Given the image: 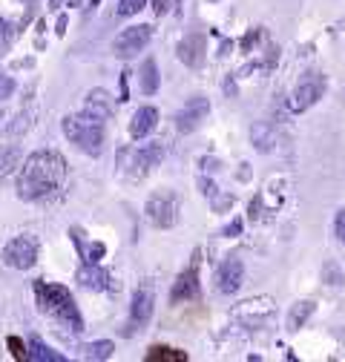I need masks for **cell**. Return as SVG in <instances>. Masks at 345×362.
<instances>
[{"instance_id": "obj_1", "label": "cell", "mask_w": 345, "mask_h": 362, "mask_svg": "<svg viewBox=\"0 0 345 362\" xmlns=\"http://www.w3.org/2000/svg\"><path fill=\"white\" fill-rule=\"evenodd\" d=\"M66 178V161L58 150H37L26 158L18 175V196L23 202H37L52 196Z\"/></svg>"}, {"instance_id": "obj_2", "label": "cell", "mask_w": 345, "mask_h": 362, "mask_svg": "<svg viewBox=\"0 0 345 362\" xmlns=\"http://www.w3.org/2000/svg\"><path fill=\"white\" fill-rule=\"evenodd\" d=\"M32 291H35V299H37L40 310L47 313V316H52V320H58L64 328H69L75 334L83 331V316H81V310H78L75 296L69 293V288L49 285V282H35Z\"/></svg>"}, {"instance_id": "obj_3", "label": "cell", "mask_w": 345, "mask_h": 362, "mask_svg": "<svg viewBox=\"0 0 345 362\" xmlns=\"http://www.w3.org/2000/svg\"><path fill=\"white\" fill-rule=\"evenodd\" d=\"M64 135L66 139L81 150V153H86V156H101V150H104V124L101 121H95V118H90L86 112H81V115H66L64 118Z\"/></svg>"}, {"instance_id": "obj_4", "label": "cell", "mask_w": 345, "mask_h": 362, "mask_svg": "<svg viewBox=\"0 0 345 362\" xmlns=\"http://www.w3.org/2000/svg\"><path fill=\"white\" fill-rule=\"evenodd\" d=\"M179 207H182V202H179L176 193L172 190H158V193H153L147 199L144 216H147V221L153 224V228L167 230V228H172V224L179 221Z\"/></svg>"}, {"instance_id": "obj_5", "label": "cell", "mask_w": 345, "mask_h": 362, "mask_svg": "<svg viewBox=\"0 0 345 362\" xmlns=\"http://www.w3.org/2000/svg\"><path fill=\"white\" fill-rule=\"evenodd\" d=\"M325 86H328V81H325L322 72H305V75L299 78V83L293 86V93L288 95V110L291 112L311 110L325 95Z\"/></svg>"}, {"instance_id": "obj_6", "label": "cell", "mask_w": 345, "mask_h": 362, "mask_svg": "<svg viewBox=\"0 0 345 362\" xmlns=\"http://www.w3.org/2000/svg\"><path fill=\"white\" fill-rule=\"evenodd\" d=\"M153 308H156V293H153V285L141 282L133 293V302H129V322L124 331V337H136L144 325H150L153 320Z\"/></svg>"}, {"instance_id": "obj_7", "label": "cell", "mask_w": 345, "mask_h": 362, "mask_svg": "<svg viewBox=\"0 0 345 362\" xmlns=\"http://www.w3.org/2000/svg\"><path fill=\"white\" fill-rule=\"evenodd\" d=\"M274 313H276V305L271 296H253L233 308V320L242 322L245 328H262Z\"/></svg>"}, {"instance_id": "obj_8", "label": "cell", "mask_w": 345, "mask_h": 362, "mask_svg": "<svg viewBox=\"0 0 345 362\" xmlns=\"http://www.w3.org/2000/svg\"><path fill=\"white\" fill-rule=\"evenodd\" d=\"M153 37V29L147 23H139V26H129L124 29L115 40H112V55L121 58V61H129V58H136L139 52H144V47L150 43Z\"/></svg>"}, {"instance_id": "obj_9", "label": "cell", "mask_w": 345, "mask_h": 362, "mask_svg": "<svg viewBox=\"0 0 345 362\" xmlns=\"http://www.w3.org/2000/svg\"><path fill=\"white\" fill-rule=\"evenodd\" d=\"M37 262V245L29 236H15L4 245V264L15 270H29Z\"/></svg>"}, {"instance_id": "obj_10", "label": "cell", "mask_w": 345, "mask_h": 362, "mask_svg": "<svg viewBox=\"0 0 345 362\" xmlns=\"http://www.w3.org/2000/svg\"><path fill=\"white\" fill-rule=\"evenodd\" d=\"M242 279H245V264L239 256H228L219 270H216V291L225 293V296H233L239 288H242Z\"/></svg>"}, {"instance_id": "obj_11", "label": "cell", "mask_w": 345, "mask_h": 362, "mask_svg": "<svg viewBox=\"0 0 345 362\" xmlns=\"http://www.w3.org/2000/svg\"><path fill=\"white\" fill-rule=\"evenodd\" d=\"M204 52H207V37L201 32H190L179 40L176 55L187 69H201L204 66Z\"/></svg>"}, {"instance_id": "obj_12", "label": "cell", "mask_w": 345, "mask_h": 362, "mask_svg": "<svg viewBox=\"0 0 345 362\" xmlns=\"http://www.w3.org/2000/svg\"><path fill=\"white\" fill-rule=\"evenodd\" d=\"M207 112H210V101H207L204 95L187 98V104L176 112V129H179V132H193V129L207 118Z\"/></svg>"}, {"instance_id": "obj_13", "label": "cell", "mask_w": 345, "mask_h": 362, "mask_svg": "<svg viewBox=\"0 0 345 362\" xmlns=\"http://www.w3.org/2000/svg\"><path fill=\"white\" fill-rule=\"evenodd\" d=\"M196 293H199V253L193 256V264L187 270H182L179 279L172 282L170 302H185V299H193Z\"/></svg>"}, {"instance_id": "obj_14", "label": "cell", "mask_w": 345, "mask_h": 362, "mask_svg": "<svg viewBox=\"0 0 345 362\" xmlns=\"http://www.w3.org/2000/svg\"><path fill=\"white\" fill-rule=\"evenodd\" d=\"M83 112L90 115V118H95V121H110L112 118V112H115V104H112V95L107 93V89H90V95H86V101H83Z\"/></svg>"}, {"instance_id": "obj_15", "label": "cell", "mask_w": 345, "mask_h": 362, "mask_svg": "<svg viewBox=\"0 0 345 362\" xmlns=\"http://www.w3.org/2000/svg\"><path fill=\"white\" fill-rule=\"evenodd\" d=\"M161 158H164V144L150 141V144L139 147L136 156H133V175H139V178L147 175L150 170H156L161 164Z\"/></svg>"}, {"instance_id": "obj_16", "label": "cell", "mask_w": 345, "mask_h": 362, "mask_svg": "<svg viewBox=\"0 0 345 362\" xmlns=\"http://www.w3.org/2000/svg\"><path fill=\"white\" fill-rule=\"evenodd\" d=\"M250 144L256 147V153H262V156L274 153V150H276V144H279L276 129H274L268 121H256V124L250 127Z\"/></svg>"}, {"instance_id": "obj_17", "label": "cell", "mask_w": 345, "mask_h": 362, "mask_svg": "<svg viewBox=\"0 0 345 362\" xmlns=\"http://www.w3.org/2000/svg\"><path fill=\"white\" fill-rule=\"evenodd\" d=\"M156 127H158V110L147 104L133 115V121H129V135H133V139H147Z\"/></svg>"}, {"instance_id": "obj_18", "label": "cell", "mask_w": 345, "mask_h": 362, "mask_svg": "<svg viewBox=\"0 0 345 362\" xmlns=\"http://www.w3.org/2000/svg\"><path fill=\"white\" fill-rule=\"evenodd\" d=\"M78 282H81L83 288H90V291H107V288H110L107 270L98 267V264H90V262H86V264L78 270Z\"/></svg>"}, {"instance_id": "obj_19", "label": "cell", "mask_w": 345, "mask_h": 362, "mask_svg": "<svg viewBox=\"0 0 345 362\" xmlns=\"http://www.w3.org/2000/svg\"><path fill=\"white\" fill-rule=\"evenodd\" d=\"M314 310H317L314 299H299L296 305H291V310H288V331H299L302 325L311 320Z\"/></svg>"}, {"instance_id": "obj_20", "label": "cell", "mask_w": 345, "mask_h": 362, "mask_svg": "<svg viewBox=\"0 0 345 362\" xmlns=\"http://www.w3.org/2000/svg\"><path fill=\"white\" fill-rule=\"evenodd\" d=\"M139 83H141V93L144 95H156L158 93V64H156V58H144L141 61Z\"/></svg>"}, {"instance_id": "obj_21", "label": "cell", "mask_w": 345, "mask_h": 362, "mask_svg": "<svg viewBox=\"0 0 345 362\" xmlns=\"http://www.w3.org/2000/svg\"><path fill=\"white\" fill-rule=\"evenodd\" d=\"M144 359L147 362H187V351L170 348V345H153Z\"/></svg>"}, {"instance_id": "obj_22", "label": "cell", "mask_w": 345, "mask_h": 362, "mask_svg": "<svg viewBox=\"0 0 345 362\" xmlns=\"http://www.w3.org/2000/svg\"><path fill=\"white\" fill-rule=\"evenodd\" d=\"M29 359H35V362H64L66 356L58 354V351H52L47 342L32 339V342H29Z\"/></svg>"}, {"instance_id": "obj_23", "label": "cell", "mask_w": 345, "mask_h": 362, "mask_svg": "<svg viewBox=\"0 0 345 362\" xmlns=\"http://www.w3.org/2000/svg\"><path fill=\"white\" fill-rule=\"evenodd\" d=\"M15 167H21V147L18 144H6L0 150V178L9 175Z\"/></svg>"}, {"instance_id": "obj_24", "label": "cell", "mask_w": 345, "mask_h": 362, "mask_svg": "<svg viewBox=\"0 0 345 362\" xmlns=\"http://www.w3.org/2000/svg\"><path fill=\"white\" fill-rule=\"evenodd\" d=\"M112 351H115V345L110 342V339H98V342H90V345H83V356L86 359H110L112 356Z\"/></svg>"}, {"instance_id": "obj_25", "label": "cell", "mask_w": 345, "mask_h": 362, "mask_svg": "<svg viewBox=\"0 0 345 362\" xmlns=\"http://www.w3.org/2000/svg\"><path fill=\"white\" fill-rule=\"evenodd\" d=\"M144 6H147V0H121V4H118V15H121V18H133V15H139Z\"/></svg>"}, {"instance_id": "obj_26", "label": "cell", "mask_w": 345, "mask_h": 362, "mask_svg": "<svg viewBox=\"0 0 345 362\" xmlns=\"http://www.w3.org/2000/svg\"><path fill=\"white\" fill-rule=\"evenodd\" d=\"M32 127V112H21L18 118H15V124H9V135H21V132H26Z\"/></svg>"}, {"instance_id": "obj_27", "label": "cell", "mask_w": 345, "mask_h": 362, "mask_svg": "<svg viewBox=\"0 0 345 362\" xmlns=\"http://www.w3.org/2000/svg\"><path fill=\"white\" fill-rule=\"evenodd\" d=\"M6 348H9V354H12L15 359H21V362H23V359H29V354H26V348H23V339H21V337H9V339H6Z\"/></svg>"}, {"instance_id": "obj_28", "label": "cell", "mask_w": 345, "mask_h": 362, "mask_svg": "<svg viewBox=\"0 0 345 362\" xmlns=\"http://www.w3.org/2000/svg\"><path fill=\"white\" fill-rule=\"evenodd\" d=\"M207 199H210V204H213V210H216V213H225V210H230V207H233V199H230V196H216V190H213Z\"/></svg>"}, {"instance_id": "obj_29", "label": "cell", "mask_w": 345, "mask_h": 362, "mask_svg": "<svg viewBox=\"0 0 345 362\" xmlns=\"http://www.w3.org/2000/svg\"><path fill=\"white\" fill-rule=\"evenodd\" d=\"M334 236L339 239V245H345V207H339V213L334 216Z\"/></svg>"}, {"instance_id": "obj_30", "label": "cell", "mask_w": 345, "mask_h": 362, "mask_svg": "<svg viewBox=\"0 0 345 362\" xmlns=\"http://www.w3.org/2000/svg\"><path fill=\"white\" fill-rule=\"evenodd\" d=\"M12 93H15V81H12L9 75H4V72H0V101L12 98Z\"/></svg>"}, {"instance_id": "obj_31", "label": "cell", "mask_w": 345, "mask_h": 362, "mask_svg": "<svg viewBox=\"0 0 345 362\" xmlns=\"http://www.w3.org/2000/svg\"><path fill=\"white\" fill-rule=\"evenodd\" d=\"M104 253H107V247H104L101 242H95V245L86 247V262H90V264H98V259H104Z\"/></svg>"}, {"instance_id": "obj_32", "label": "cell", "mask_w": 345, "mask_h": 362, "mask_svg": "<svg viewBox=\"0 0 345 362\" xmlns=\"http://www.w3.org/2000/svg\"><path fill=\"white\" fill-rule=\"evenodd\" d=\"M182 4V0H153V9H156V15H167V12H172Z\"/></svg>"}, {"instance_id": "obj_33", "label": "cell", "mask_w": 345, "mask_h": 362, "mask_svg": "<svg viewBox=\"0 0 345 362\" xmlns=\"http://www.w3.org/2000/svg\"><path fill=\"white\" fill-rule=\"evenodd\" d=\"M242 228H245V221H242V218H233V221L228 224V228L222 230V236H228V239H233V236H239V233H242Z\"/></svg>"}, {"instance_id": "obj_34", "label": "cell", "mask_w": 345, "mask_h": 362, "mask_svg": "<svg viewBox=\"0 0 345 362\" xmlns=\"http://www.w3.org/2000/svg\"><path fill=\"white\" fill-rule=\"evenodd\" d=\"M127 75H129V72L124 69V72H121V81H118V83H121V98H118V101H127V98H129V81H127Z\"/></svg>"}, {"instance_id": "obj_35", "label": "cell", "mask_w": 345, "mask_h": 362, "mask_svg": "<svg viewBox=\"0 0 345 362\" xmlns=\"http://www.w3.org/2000/svg\"><path fill=\"white\" fill-rule=\"evenodd\" d=\"M236 178H239V181H247V178H250V164H242V170L236 173Z\"/></svg>"}, {"instance_id": "obj_36", "label": "cell", "mask_w": 345, "mask_h": 362, "mask_svg": "<svg viewBox=\"0 0 345 362\" xmlns=\"http://www.w3.org/2000/svg\"><path fill=\"white\" fill-rule=\"evenodd\" d=\"M58 4H61V0H52V9H58Z\"/></svg>"}, {"instance_id": "obj_37", "label": "cell", "mask_w": 345, "mask_h": 362, "mask_svg": "<svg viewBox=\"0 0 345 362\" xmlns=\"http://www.w3.org/2000/svg\"><path fill=\"white\" fill-rule=\"evenodd\" d=\"M0 121H4V112H0Z\"/></svg>"}]
</instances>
